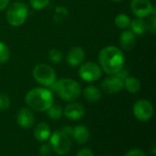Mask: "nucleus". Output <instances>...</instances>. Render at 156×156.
Wrapping results in <instances>:
<instances>
[{
    "label": "nucleus",
    "instance_id": "18",
    "mask_svg": "<svg viewBox=\"0 0 156 156\" xmlns=\"http://www.w3.org/2000/svg\"><path fill=\"white\" fill-rule=\"evenodd\" d=\"M142 85L138 78L133 76H127L123 80V88H125L129 93L136 94L141 90Z\"/></svg>",
    "mask_w": 156,
    "mask_h": 156
},
{
    "label": "nucleus",
    "instance_id": "5",
    "mask_svg": "<svg viewBox=\"0 0 156 156\" xmlns=\"http://www.w3.org/2000/svg\"><path fill=\"white\" fill-rule=\"evenodd\" d=\"M28 14L29 8L27 5L21 1H16L7 6L5 14L6 21L12 27H19L26 22Z\"/></svg>",
    "mask_w": 156,
    "mask_h": 156
},
{
    "label": "nucleus",
    "instance_id": "21",
    "mask_svg": "<svg viewBox=\"0 0 156 156\" xmlns=\"http://www.w3.org/2000/svg\"><path fill=\"white\" fill-rule=\"evenodd\" d=\"M69 15V10L66 6H58L55 8V12H54V17L53 19L56 23H61L64 21V19L67 17V16Z\"/></svg>",
    "mask_w": 156,
    "mask_h": 156
},
{
    "label": "nucleus",
    "instance_id": "28",
    "mask_svg": "<svg viewBox=\"0 0 156 156\" xmlns=\"http://www.w3.org/2000/svg\"><path fill=\"white\" fill-rule=\"evenodd\" d=\"M52 147L50 143H43L39 147V154L41 156H48L51 154Z\"/></svg>",
    "mask_w": 156,
    "mask_h": 156
},
{
    "label": "nucleus",
    "instance_id": "10",
    "mask_svg": "<svg viewBox=\"0 0 156 156\" xmlns=\"http://www.w3.org/2000/svg\"><path fill=\"white\" fill-rule=\"evenodd\" d=\"M101 89L110 95L117 94L123 89V80L115 74H110L101 84Z\"/></svg>",
    "mask_w": 156,
    "mask_h": 156
},
{
    "label": "nucleus",
    "instance_id": "20",
    "mask_svg": "<svg viewBox=\"0 0 156 156\" xmlns=\"http://www.w3.org/2000/svg\"><path fill=\"white\" fill-rule=\"evenodd\" d=\"M114 23L116 25L117 28L121 29H126L130 27L131 24V18L123 13L118 14L115 18H114Z\"/></svg>",
    "mask_w": 156,
    "mask_h": 156
},
{
    "label": "nucleus",
    "instance_id": "7",
    "mask_svg": "<svg viewBox=\"0 0 156 156\" xmlns=\"http://www.w3.org/2000/svg\"><path fill=\"white\" fill-rule=\"evenodd\" d=\"M102 74V70L99 63L95 62H85L80 65L79 75L81 80L87 83L98 81Z\"/></svg>",
    "mask_w": 156,
    "mask_h": 156
},
{
    "label": "nucleus",
    "instance_id": "17",
    "mask_svg": "<svg viewBox=\"0 0 156 156\" xmlns=\"http://www.w3.org/2000/svg\"><path fill=\"white\" fill-rule=\"evenodd\" d=\"M83 97L88 102L94 103V102H97L101 99V90L97 86L90 85V86H88L84 88Z\"/></svg>",
    "mask_w": 156,
    "mask_h": 156
},
{
    "label": "nucleus",
    "instance_id": "6",
    "mask_svg": "<svg viewBox=\"0 0 156 156\" xmlns=\"http://www.w3.org/2000/svg\"><path fill=\"white\" fill-rule=\"evenodd\" d=\"M32 75L37 83L48 88L57 80L55 70L47 63L37 64L32 71Z\"/></svg>",
    "mask_w": 156,
    "mask_h": 156
},
{
    "label": "nucleus",
    "instance_id": "2",
    "mask_svg": "<svg viewBox=\"0 0 156 156\" xmlns=\"http://www.w3.org/2000/svg\"><path fill=\"white\" fill-rule=\"evenodd\" d=\"M25 101L32 110L43 112L54 103V97L50 89L47 87H35L27 92Z\"/></svg>",
    "mask_w": 156,
    "mask_h": 156
},
{
    "label": "nucleus",
    "instance_id": "24",
    "mask_svg": "<svg viewBox=\"0 0 156 156\" xmlns=\"http://www.w3.org/2000/svg\"><path fill=\"white\" fill-rule=\"evenodd\" d=\"M48 59L53 63H59L63 59L61 51H59L58 49H51L48 51Z\"/></svg>",
    "mask_w": 156,
    "mask_h": 156
},
{
    "label": "nucleus",
    "instance_id": "34",
    "mask_svg": "<svg viewBox=\"0 0 156 156\" xmlns=\"http://www.w3.org/2000/svg\"><path fill=\"white\" fill-rule=\"evenodd\" d=\"M109 156H111V155H109Z\"/></svg>",
    "mask_w": 156,
    "mask_h": 156
},
{
    "label": "nucleus",
    "instance_id": "8",
    "mask_svg": "<svg viewBox=\"0 0 156 156\" xmlns=\"http://www.w3.org/2000/svg\"><path fill=\"white\" fill-rule=\"evenodd\" d=\"M130 6L132 13L136 17L144 18L151 15H156L155 6L151 0H132Z\"/></svg>",
    "mask_w": 156,
    "mask_h": 156
},
{
    "label": "nucleus",
    "instance_id": "12",
    "mask_svg": "<svg viewBox=\"0 0 156 156\" xmlns=\"http://www.w3.org/2000/svg\"><path fill=\"white\" fill-rule=\"evenodd\" d=\"M63 114L67 119L70 120H78L84 116L85 108L80 103L72 102L65 107L63 110Z\"/></svg>",
    "mask_w": 156,
    "mask_h": 156
},
{
    "label": "nucleus",
    "instance_id": "27",
    "mask_svg": "<svg viewBox=\"0 0 156 156\" xmlns=\"http://www.w3.org/2000/svg\"><path fill=\"white\" fill-rule=\"evenodd\" d=\"M146 28L147 29L152 33H156V15H151L149 17V20L146 22Z\"/></svg>",
    "mask_w": 156,
    "mask_h": 156
},
{
    "label": "nucleus",
    "instance_id": "22",
    "mask_svg": "<svg viewBox=\"0 0 156 156\" xmlns=\"http://www.w3.org/2000/svg\"><path fill=\"white\" fill-rule=\"evenodd\" d=\"M47 115L48 118L51 120H59L61 116L63 115V110L62 108L59 105L57 104H52L47 110Z\"/></svg>",
    "mask_w": 156,
    "mask_h": 156
},
{
    "label": "nucleus",
    "instance_id": "23",
    "mask_svg": "<svg viewBox=\"0 0 156 156\" xmlns=\"http://www.w3.org/2000/svg\"><path fill=\"white\" fill-rule=\"evenodd\" d=\"M10 57V51L8 46L3 42L0 41V64L5 63Z\"/></svg>",
    "mask_w": 156,
    "mask_h": 156
},
{
    "label": "nucleus",
    "instance_id": "15",
    "mask_svg": "<svg viewBox=\"0 0 156 156\" xmlns=\"http://www.w3.org/2000/svg\"><path fill=\"white\" fill-rule=\"evenodd\" d=\"M72 138L79 144H84L89 141L90 131L84 125H78L72 128Z\"/></svg>",
    "mask_w": 156,
    "mask_h": 156
},
{
    "label": "nucleus",
    "instance_id": "13",
    "mask_svg": "<svg viewBox=\"0 0 156 156\" xmlns=\"http://www.w3.org/2000/svg\"><path fill=\"white\" fill-rule=\"evenodd\" d=\"M16 122L21 128L25 130L30 129L35 123V117L31 109L27 108H20L16 114Z\"/></svg>",
    "mask_w": 156,
    "mask_h": 156
},
{
    "label": "nucleus",
    "instance_id": "9",
    "mask_svg": "<svg viewBox=\"0 0 156 156\" xmlns=\"http://www.w3.org/2000/svg\"><path fill=\"white\" fill-rule=\"evenodd\" d=\"M133 113L138 120L147 121L154 115V106L146 99H139L133 107Z\"/></svg>",
    "mask_w": 156,
    "mask_h": 156
},
{
    "label": "nucleus",
    "instance_id": "33",
    "mask_svg": "<svg viewBox=\"0 0 156 156\" xmlns=\"http://www.w3.org/2000/svg\"><path fill=\"white\" fill-rule=\"evenodd\" d=\"M111 1H113V2H121L122 0H111Z\"/></svg>",
    "mask_w": 156,
    "mask_h": 156
},
{
    "label": "nucleus",
    "instance_id": "25",
    "mask_svg": "<svg viewBox=\"0 0 156 156\" xmlns=\"http://www.w3.org/2000/svg\"><path fill=\"white\" fill-rule=\"evenodd\" d=\"M49 4V0H30V6L35 10H42Z\"/></svg>",
    "mask_w": 156,
    "mask_h": 156
},
{
    "label": "nucleus",
    "instance_id": "26",
    "mask_svg": "<svg viewBox=\"0 0 156 156\" xmlns=\"http://www.w3.org/2000/svg\"><path fill=\"white\" fill-rule=\"evenodd\" d=\"M10 107V98L7 95L0 92V110H5Z\"/></svg>",
    "mask_w": 156,
    "mask_h": 156
},
{
    "label": "nucleus",
    "instance_id": "16",
    "mask_svg": "<svg viewBox=\"0 0 156 156\" xmlns=\"http://www.w3.org/2000/svg\"><path fill=\"white\" fill-rule=\"evenodd\" d=\"M51 135L49 126L45 122H39L34 129V136L39 142H45Z\"/></svg>",
    "mask_w": 156,
    "mask_h": 156
},
{
    "label": "nucleus",
    "instance_id": "29",
    "mask_svg": "<svg viewBox=\"0 0 156 156\" xmlns=\"http://www.w3.org/2000/svg\"><path fill=\"white\" fill-rule=\"evenodd\" d=\"M124 156H145V154L140 149H132L127 152Z\"/></svg>",
    "mask_w": 156,
    "mask_h": 156
},
{
    "label": "nucleus",
    "instance_id": "31",
    "mask_svg": "<svg viewBox=\"0 0 156 156\" xmlns=\"http://www.w3.org/2000/svg\"><path fill=\"white\" fill-rule=\"evenodd\" d=\"M10 0H0V11H3L9 6Z\"/></svg>",
    "mask_w": 156,
    "mask_h": 156
},
{
    "label": "nucleus",
    "instance_id": "4",
    "mask_svg": "<svg viewBox=\"0 0 156 156\" xmlns=\"http://www.w3.org/2000/svg\"><path fill=\"white\" fill-rule=\"evenodd\" d=\"M71 138L72 128L64 126L50 135L49 143L55 153L59 155H64L68 154L71 148Z\"/></svg>",
    "mask_w": 156,
    "mask_h": 156
},
{
    "label": "nucleus",
    "instance_id": "30",
    "mask_svg": "<svg viewBox=\"0 0 156 156\" xmlns=\"http://www.w3.org/2000/svg\"><path fill=\"white\" fill-rule=\"evenodd\" d=\"M76 156H94V154H93V153H92V151L90 149H89V148H83V149L80 150L77 153Z\"/></svg>",
    "mask_w": 156,
    "mask_h": 156
},
{
    "label": "nucleus",
    "instance_id": "3",
    "mask_svg": "<svg viewBox=\"0 0 156 156\" xmlns=\"http://www.w3.org/2000/svg\"><path fill=\"white\" fill-rule=\"evenodd\" d=\"M48 89L54 91L61 99L65 101H74L79 98L81 94L80 84L71 78L56 80V82Z\"/></svg>",
    "mask_w": 156,
    "mask_h": 156
},
{
    "label": "nucleus",
    "instance_id": "32",
    "mask_svg": "<svg viewBox=\"0 0 156 156\" xmlns=\"http://www.w3.org/2000/svg\"><path fill=\"white\" fill-rule=\"evenodd\" d=\"M149 151H151V153H152V154H153V155H155V154H156L155 144H154V143L151 144V147H149Z\"/></svg>",
    "mask_w": 156,
    "mask_h": 156
},
{
    "label": "nucleus",
    "instance_id": "11",
    "mask_svg": "<svg viewBox=\"0 0 156 156\" xmlns=\"http://www.w3.org/2000/svg\"><path fill=\"white\" fill-rule=\"evenodd\" d=\"M85 59V51L80 46H75L71 48L66 56L67 63L71 67L80 66Z\"/></svg>",
    "mask_w": 156,
    "mask_h": 156
},
{
    "label": "nucleus",
    "instance_id": "14",
    "mask_svg": "<svg viewBox=\"0 0 156 156\" xmlns=\"http://www.w3.org/2000/svg\"><path fill=\"white\" fill-rule=\"evenodd\" d=\"M137 35H135L131 29H124L120 35V45L124 51H131L136 44Z\"/></svg>",
    "mask_w": 156,
    "mask_h": 156
},
{
    "label": "nucleus",
    "instance_id": "19",
    "mask_svg": "<svg viewBox=\"0 0 156 156\" xmlns=\"http://www.w3.org/2000/svg\"><path fill=\"white\" fill-rule=\"evenodd\" d=\"M130 28H131V30L135 35H143L147 30L146 22L144 20V18H141V17H136L131 20Z\"/></svg>",
    "mask_w": 156,
    "mask_h": 156
},
{
    "label": "nucleus",
    "instance_id": "1",
    "mask_svg": "<svg viewBox=\"0 0 156 156\" xmlns=\"http://www.w3.org/2000/svg\"><path fill=\"white\" fill-rule=\"evenodd\" d=\"M98 62L102 72L108 74H115L123 68L125 56L120 48L111 45L99 52Z\"/></svg>",
    "mask_w": 156,
    "mask_h": 156
}]
</instances>
